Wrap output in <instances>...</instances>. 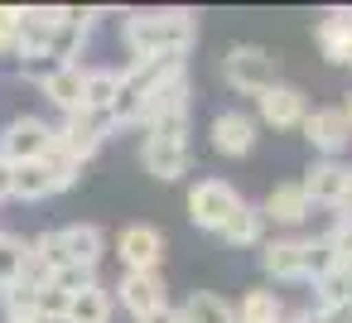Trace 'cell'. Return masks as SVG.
<instances>
[{"instance_id":"cell-33","label":"cell","mask_w":352,"mask_h":323,"mask_svg":"<svg viewBox=\"0 0 352 323\" xmlns=\"http://www.w3.org/2000/svg\"><path fill=\"white\" fill-rule=\"evenodd\" d=\"M285 323H328V318H323V313H314V309H299V313H289Z\"/></svg>"},{"instance_id":"cell-23","label":"cell","mask_w":352,"mask_h":323,"mask_svg":"<svg viewBox=\"0 0 352 323\" xmlns=\"http://www.w3.org/2000/svg\"><path fill=\"white\" fill-rule=\"evenodd\" d=\"M217 236H222L227 246H236V251H241V246H261V241H265V212L251 208V203H241V208L232 212V222H227Z\"/></svg>"},{"instance_id":"cell-1","label":"cell","mask_w":352,"mask_h":323,"mask_svg":"<svg viewBox=\"0 0 352 323\" xmlns=\"http://www.w3.org/2000/svg\"><path fill=\"white\" fill-rule=\"evenodd\" d=\"M198 39V20L193 10H140L126 20V44L135 54V63L150 58H184Z\"/></svg>"},{"instance_id":"cell-7","label":"cell","mask_w":352,"mask_h":323,"mask_svg":"<svg viewBox=\"0 0 352 323\" xmlns=\"http://www.w3.org/2000/svg\"><path fill=\"white\" fill-rule=\"evenodd\" d=\"M299 131H304V140H309L323 159H338V155L352 145V126H347L342 107H314Z\"/></svg>"},{"instance_id":"cell-8","label":"cell","mask_w":352,"mask_h":323,"mask_svg":"<svg viewBox=\"0 0 352 323\" xmlns=\"http://www.w3.org/2000/svg\"><path fill=\"white\" fill-rule=\"evenodd\" d=\"M256 126H261V121H256L251 111H241V107L217 111V116H212V126H208L212 150H217V155H227V159L251 155V150H256Z\"/></svg>"},{"instance_id":"cell-4","label":"cell","mask_w":352,"mask_h":323,"mask_svg":"<svg viewBox=\"0 0 352 323\" xmlns=\"http://www.w3.org/2000/svg\"><path fill=\"white\" fill-rule=\"evenodd\" d=\"M241 203H246V198H241L227 179H198V183L188 188V222L203 227V232H222Z\"/></svg>"},{"instance_id":"cell-31","label":"cell","mask_w":352,"mask_h":323,"mask_svg":"<svg viewBox=\"0 0 352 323\" xmlns=\"http://www.w3.org/2000/svg\"><path fill=\"white\" fill-rule=\"evenodd\" d=\"M323 241H328V251H333V260H342V256H352V222H347V217H338V227H328V232H323Z\"/></svg>"},{"instance_id":"cell-32","label":"cell","mask_w":352,"mask_h":323,"mask_svg":"<svg viewBox=\"0 0 352 323\" xmlns=\"http://www.w3.org/2000/svg\"><path fill=\"white\" fill-rule=\"evenodd\" d=\"M15 54V10H0V58Z\"/></svg>"},{"instance_id":"cell-15","label":"cell","mask_w":352,"mask_h":323,"mask_svg":"<svg viewBox=\"0 0 352 323\" xmlns=\"http://www.w3.org/2000/svg\"><path fill=\"white\" fill-rule=\"evenodd\" d=\"M261 270L270 280H304V236H275L261 246Z\"/></svg>"},{"instance_id":"cell-14","label":"cell","mask_w":352,"mask_h":323,"mask_svg":"<svg viewBox=\"0 0 352 323\" xmlns=\"http://www.w3.org/2000/svg\"><path fill=\"white\" fill-rule=\"evenodd\" d=\"M87 30H92V15L87 10H58L54 39H49V58L54 63H78V54L87 44Z\"/></svg>"},{"instance_id":"cell-25","label":"cell","mask_w":352,"mask_h":323,"mask_svg":"<svg viewBox=\"0 0 352 323\" xmlns=\"http://www.w3.org/2000/svg\"><path fill=\"white\" fill-rule=\"evenodd\" d=\"M63 323H111V294H107L102 285H92V289L73 294V304H68V318H63Z\"/></svg>"},{"instance_id":"cell-13","label":"cell","mask_w":352,"mask_h":323,"mask_svg":"<svg viewBox=\"0 0 352 323\" xmlns=\"http://www.w3.org/2000/svg\"><path fill=\"white\" fill-rule=\"evenodd\" d=\"M121 294V309L126 313H135V323L140 318H150V313H160V309H169V294H164V280H160V270L155 275H121V285H116Z\"/></svg>"},{"instance_id":"cell-12","label":"cell","mask_w":352,"mask_h":323,"mask_svg":"<svg viewBox=\"0 0 352 323\" xmlns=\"http://www.w3.org/2000/svg\"><path fill=\"white\" fill-rule=\"evenodd\" d=\"M58 251H63V265H87L97 270L102 251H107V232L97 222H73V227H58Z\"/></svg>"},{"instance_id":"cell-3","label":"cell","mask_w":352,"mask_h":323,"mask_svg":"<svg viewBox=\"0 0 352 323\" xmlns=\"http://www.w3.org/2000/svg\"><path fill=\"white\" fill-rule=\"evenodd\" d=\"M222 78H227L232 92L261 97V92H270V87L280 82V63H275V54H265L261 44H236V49H227V58H222Z\"/></svg>"},{"instance_id":"cell-2","label":"cell","mask_w":352,"mask_h":323,"mask_svg":"<svg viewBox=\"0 0 352 323\" xmlns=\"http://www.w3.org/2000/svg\"><path fill=\"white\" fill-rule=\"evenodd\" d=\"M140 164L145 174H155L160 183H174L193 169V150H188V121H164L150 126L140 140Z\"/></svg>"},{"instance_id":"cell-18","label":"cell","mask_w":352,"mask_h":323,"mask_svg":"<svg viewBox=\"0 0 352 323\" xmlns=\"http://www.w3.org/2000/svg\"><path fill=\"white\" fill-rule=\"evenodd\" d=\"M347 39H352V10H347V5H338V10H328V15L318 20V30H314V44H318V54H323L328 63H342V49H347Z\"/></svg>"},{"instance_id":"cell-9","label":"cell","mask_w":352,"mask_h":323,"mask_svg":"<svg viewBox=\"0 0 352 323\" xmlns=\"http://www.w3.org/2000/svg\"><path fill=\"white\" fill-rule=\"evenodd\" d=\"M347 183H352V164H342V159H314L309 174L299 179L309 208H314V203H318V208H342Z\"/></svg>"},{"instance_id":"cell-21","label":"cell","mask_w":352,"mask_h":323,"mask_svg":"<svg viewBox=\"0 0 352 323\" xmlns=\"http://www.w3.org/2000/svg\"><path fill=\"white\" fill-rule=\"evenodd\" d=\"M116 92H121V73L116 68H82V111H102L107 116Z\"/></svg>"},{"instance_id":"cell-6","label":"cell","mask_w":352,"mask_h":323,"mask_svg":"<svg viewBox=\"0 0 352 323\" xmlns=\"http://www.w3.org/2000/svg\"><path fill=\"white\" fill-rule=\"evenodd\" d=\"M49 145H54V126L44 116H15L0 131V159L6 164H34L49 155Z\"/></svg>"},{"instance_id":"cell-22","label":"cell","mask_w":352,"mask_h":323,"mask_svg":"<svg viewBox=\"0 0 352 323\" xmlns=\"http://www.w3.org/2000/svg\"><path fill=\"white\" fill-rule=\"evenodd\" d=\"M179 323H236L232 304L212 289H193L184 304H179Z\"/></svg>"},{"instance_id":"cell-11","label":"cell","mask_w":352,"mask_h":323,"mask_svg":"<svg viewBox=\"0 0 352 323\" xmlns=\"http://www.w3.org/2000/svg\"><path fill=\"white\" fill-rule=\"evenodd\" d=\"M256 111H261V121L275 126V131H299L304 116H309V97H304L294 82H275L270 92L256 97Z\"/></svg>"},{"instance_id":"cell-16","label":"cell","mask_w":352,"mask_h":323,"mask_svg":"<svg viewBox=\"0 0 352 323\" xmlns=\"http://www.w3.org/2000/svg\"><path fill=\"white\" fill-rule=\"evenodd\" d=\"M39 87H44V97H49L63 116L82 111V63H58Z\"/></svg>"},{"instance_id":"cell-17","label":"cell","mask_w":352,"mask_h":323,"mask_svg":"<svg viewBox=\"0 0 352 323\" xmlns=\"http://www.w3.org/2000/svg\"><path fill=\"white\" fill-rule=\"evenodd\" d=\"M261 212H265V222H280V227H299V222L309 217V198H304V188H299V183H275V188L265 193Z\"/></svg>"},{"instance_id":"cell-27","label":"cell","mask_w":352,"mask_h":323,"mask_svg":"<svg viewBox=\"0 0 352 323\" xmlns=\"http://www.w3.org/2000/svg\"><path fill=\"white\" fill-rule=\"evenodd\" d=\"M25 260H30V241L6 232V236H0V289H10V285L20 280Z\"/></svg>"},{"instance_id":"cell-5","label":"cell","mask_w":352,"mask_h":323,"mask_svg":"<svg viewBox=\"0 0 352 323\" xmlns=\"http://www.w3.org/2000/svg\"><path fill=\"white\" fill-rule=\"evenodd\" d=\"M111 131H116L111 116H102V111H73V116H63V126H54V140H58L63 155H73L78 164H87L107 145Z\"/></svg>"},{"instance_id":"cell-26","label":"cell","mask_w":352,"mask_h":323,"mask_svg":"<svg viewBox=\"0 0 352 323\" xmlns=\"http://www.w3.org/2000/svg\"><path fill=\"white\" fill-rule=\"evenodd\" d=\"M0 309H6V323H39V289L30 285L0 289Z\"/></svg>"},{"instance_id":"cell-19","label":"cell","mask_w":352,"mask_h":323,"mask_svg":"<svg viewBox=\"0 0 352 323\" xmlns=\"http://www.w3.org/2000/svg\"><path fill=\"white\" fill-rule=\"evenodd\" d=\"M49 193H58V183H54V174H49L44 159H34V164H10V198L39 203V198H49Z\"/></svg>"},{"instance_id":"cell-30","label":"cell","mask_w":352,"mask_h":323,"mask_svg":"<svg viewBox=\"0 0 352 323\" xmlns=\"http://www.w3.org/2000/svg\"><path fill=\"white\" fill-rule=\"evenodd\" d=\"M68 304H73V294H63L58 285H44L39 289V323H63L68 318Z\"/></svg>"},{"instance_id":"cell-28","label":"cell","mask_w":352,"mask_h":323,"mask_svg":"<svg viewBox=\"0 0 352 323\" xmlns=\"http://www.w3.org/2000/svg\"><path fill=\"white\" fill-rule=\"evenodd\" d=\"M338 260H333V251H328V241L323 236H304V280L314 285L318 275H328Z\"/></svg>"},{"instance_id":"cell-29","label":"cell","mask_w":352,"mask_h":323,"mask_svg":"<svg viewBox=\"0 0 352 323\" xmlns=\"http://www.w3.org/2000/svg\"><path fill=\"white\" fill-rule=\"evenodd\" d=\"M49 285H58L63 294H82V289H92V285H97V270H87V265H58Z\"/></svg>"},{"instance_id":"cell-10","label":"cell","mask_w":352,"mask_h":323,"mask_svg":"<svg viewBox=\"0 0 352 323\" xmlns=\"http://www.w3.org/2000/svg\"><path fill=\"white\" fill-rule=\"evenodd\" d=\"M116 251H121L126 275H155L160 260H164V236H160L155 227L135 222V227H126V232L116 236Z\"/></svg>"},{"instance_id":"cell-24","label":"cell","mask_w":352,"mask_h":323,"mask_svg":"<svg viewBox=\"0 0 352 323\" xmlns=\"http://www.w3.org/2000/svg\"><path fill=\"white\" fill-rule=\"evenodd\" d=\"M232 313H236V323H285V304L275 289H246Z\"/></svg>"},{"instance_id":"cell-35","label":"cell","mask_w":352,"mask_h":323,"mask_svg":"<svg viewBox=\"0 0 352 323\" xmlns=\"http://www.w3.org/2000/svg\"><path fill=\"white\" fill-rule=\"evenodd\" d=\"M0 198H10V164L0 159Z\"/></svg>"},{"instance_id":"cell-36","label":"cell","mask_w":352,"mask_h":323,"mask_svg":"<svg viewBox=\"0 0 352 323\" xmlns=\"http://www.w3.org/2000/svg\"><path fill=\"white\" fill-rule=\"evenodd\" d=\"M342 116H347V126H352V92H347V102H342Z\"/></svg>"},{"instance_id":"cell-37","label":"cell","mask_w":352,"mask_h":323,"mask_svg":"<svg viewBox=\"0 0 352 323\" xmlns=\"http://www.w3.org/2000/svg\"><path fill=\"white\" fill-rule=\"evenodd\" d=\"M342 63H347V68H352V39H347V49H342Z\"/></svg>"},{"instance_id":"cell-34","label":"cell","mask_w":352,"mask_h":323,"mask_svg":"<svg viewBox=\"0 0 352 323\" xmlns=\"http://www.w3.org/2000/svg\"><path fill=\"white\" fill-rule=\"evenodd\" d=\"M140 323H179V309H160V313H150V318H140Z\"/></svg>"},{"instance_id":"cell-20","label":"cell","mask_w":352,"mask_h":323,"mask_svg":"<svg viewBox=\"0 0 352 323\" xmlns=\"http://www.w3.org/2000/svg\"><path fill=\"white\" fill-rule=\"evenodd\" d=\"M314 313H323V318H333V313H342V309H352V280L333 265L328 275H318L314 280V304H309Z\"/></svg>"}]
</instances>
